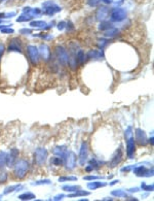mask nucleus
<instances>
[{
	"mask_svg": "<svg viewBox=\"0 0 154 201\" xmlns=\"http://www.w3.org/2000/svg\"><path fill=\"white\" fill-rule=\"evenodd\" d=\"M118 33H119V30L115 27H112L110 29L106 30L104 35L106 37H114V36H116V35H118Z\"/></svg>",
	"mask_w": 154,
	"mask_h": 201,
	"instance_id": "nucleus-25",
	"label": "nucleus"
},
{
	"mask_svg": "<svg viewBox=\"0 0 154 201\" xmlns=\"http://www.w3.org/2000/svg\"><path fill=\"white\" fill-rule=\"evenodd\" d=\"M47 157H48V152H47V149H46L38 148V149H35L34 161L37 165H39V166L43 165L44 163L46 162V160H47Z\"/></svg>",
	"mask_w": 154,
	"mask_h": 201,
	"instance_id": "nucleus-3",
	"label": "nucleus"
},
{
	"mask_svg": "<svg viewBox=\"0 0 154 201\" xmlns=\"http://www.w3.org/2000/svg\"><path fill=\"white\" fill-rule=\"evenodd\" d=\"M20 155V152H19L18 149L13 148L10 149L8 154H6V165L8 167H13L15 166V164L18 161V157Z\"/></svg>",
	"mask_w": 154,
	"mask_h": 201,
	"instance_id": "nucleus-9",
	"label": "nucleus"
},
{
	"mask_svg": "<svg viewBox=\"0 0 154 201\" xmlns=\"http://www.w3.org/2000/svg\"><path fill=\"white\" fill-rule=\"evenodd\" d=\"M112 27H114V26L112 25L111 22H108V21H102L99 25V29L101 30V31H106V30L110 29Z\"/></svg>",
	"mask_w": 154,
	"mask_h": 201,
	"instance_id": "nucleus-27",
	"label": "nucleus"
},
{
	"mask_svg": "<svg viewBox=\"0 0 154 201\" xmlns=\"http://www.w3.org/2000/svg\"><path fill=\"white\" fill-rule=\"evenodd\" d=\"M2 23H4V21L2 19H0V24H2Z\"/></svg>",
	"mask_w": 154,
	"mask_h": 201,
	"instance_id": "nucleus-57",
	"label": "nucleus"
},
{
	"mask_svg": "<svg viewBox=\"0 0 154 201\" xmlns=\"http://www.w3.org/2000/svg\"><path fill=\"white\" fill-rule=\"evenodd\" d=\"M16 15H17V13H16L15 11H13V13H5V17H4V19H9V18H13V17H15Z\"/></svg>",
	"mask_w": 154,
	"mask_h": 201,
	"instance_id": "nucleus-49",
	"label": "nucleus"
},
{
	"mask_svg": "<svg viewBox=\"0 0 154 201\" xmlns=\"http://www.w3.org/2000/svg\"><path fill=\"white\" fill-rule=\"evenodd\" d=\"M0 31H1V33H3V34H13V33H15V30H13V28H10V27H6V28H4V29H1Z\"/></svg>",
	"mask_w": 154,
	"mask_h": 201,
	"instance_id": "nucleus-38",
	"label": "nucleus"
},
{
	"mask_svg": "<svg viewBox=\"0 0 154 201\" xmlns=\"http://www.w3.org/2000/svg\"><path fill=\"white\" fill-rule=\"evenodd\" d=\"M112 22H121L127 18V10L121 7H115L112 9L110 15Z\"/></svg>",
	"mask_w": 154,
	"mask_h": 201,
	"instance_id": "nucleus-8",
	"label": "nucleus"
},
{
	"mask_svg": "<svg viewBox=\"0 0 154 201\" xmlns=\"http://www.w3.org/2000/svg\"><path fill=\"white\" fill-rule=\"evenodd\" d=\"M86 186L90 190H97V189L102 188V187H106L107 183H104V182H90Z\"/></svg>",
	"mask_w": 154,
	"mask_h": 201,
	"instance_id": "nucleus-20",
	"label": "nucleus"
},
{
	"mask_svg": "<svg viewBox=\"0 0 154 201\" xmlns=\"http://www.w3.org/2000/svg\"><path fill=\"white\" fill-rule=\"evenodd\" d=\"M112 196H116V197L118 198H122V197H127V193L124 192L123 190H121V189H118V190H113L111 192Z\"/></svg>",
	"mask_w": 154,
	"mask_h": 201,
	"instance_id": "nucleus-31",
	"label": "nucleus"
},
{
	"mask_svg": "<svg viewBox=\"0 0 154 201\" xmlns=\"http://www.w3.org/2000/svg\"><path fill=\"white\" fill-rule=\"evenodd\" d=\"M62 189L65 191V192H68V193H73L75 191H78L81 189L80 186H70V185H66V186H63Z\"/></svg>",
	"mask_w": 154,
	"mask_h": 201,
	"instance_id": "nucleus-26",
	"label": "nucleus"
},
{
	"mask_svg": "<svg viewBox=\"0 0 154 201\" xmlns=\"http://www.w3.org/2000/svg\"><path fill=\"white\" fill-rule=\"evenodd\" d=\"M117 183H119V181H118V179H114V181H112V183H110L109 185H110V186H113V185H115Z\"/></svg>",
	"mask_w": 154,
	"mask_h": 201,
	"instance_id": "nucleus-51",
	"label": "nucleus"
},
{
	"mask_svg": "<svg viewBox=\"0 0 154 201\" xmlns=\"http://www.w3.org/2000/svg\"><path fill=\"white\" fill-rule=\"evenodd\" d=\"M141 188H142V190L150 191V192H152V191L154 190V186H153V185H146L145 183H142Z\"/></svg>",
	"mask_w": 154,
	"mask_h": 201,
	"instance_id": "nucleus-36",
	"label": "nucleus"
},
{
	"mask_svg": "<svg viewBox=\"0 0 154 201\" xmlns=\"http://www.w3.org/2000/svg\"><path fill=\"white\" fill-rule=\"evenodd\" d=\"M137 164H135V165H130V166H125V167H122L120 169V171L121 172H130V170H133V168H134L135 166H136Z\"/></svg>",
	"mask_w": 154,
	"mask_h": 201,
	"instance_id": "nucleus-41",
	"label": "nucleus"
},
{
	"mask_svg": "<svg viewBox=\"0 0 154 201\" xmlns=\"http://www.w3.org/2000/svg\"><path fill=\"white\" fill-rule=\"evenodd\" d=\"M64 163L65 167L68 170H73L76 167V155L74 152L72 151H67L66 155L64 157Z\"/></svg>",
	"mask_w": 154,
	"mask_h": 201,
	"instance_id": "nucleus-5",
	"label": "nucleus"
},
{
	"mask_svg": "<svg viewBox=\"0 0 154 201\" xmlns=\"http://www.w3.org/2000/svg\"><path fill=\"white\" fill-rule=\"evenodd\" d=\"M4 17H5V13H0V19H2V20H3Z\"/></svg>",
	"mask_w": 154,
	"mask_h": 201,
	"instance_id": "nucleus-53",
	"label": "nucleus"
},
{
	"mask_svg": "<svg viewBox=\"0 0 154 201\" xmlns=\"http://www.w3.org/2000/svg\"><path fill=\"white\" fill-rule=\"evenodd\" d=\"M34 17L31 15H29V13H23L22 15L20 16L19 18H17V22H28V21H31L32 19H33Z\"/></svg>",
	"mask_w": 154,
	"mask_h": 201,
	"instance_id": "nucleus-28",
	"label": "nucleus"
},
{
	"mask_svg": "<svg viewBox=\"0 0 154 201\" xmlns=\"http://www.w3.org/2000/svg\"><path fill=\"white\" fill-rule=\"evenodd\" d=\"M135 153H136V140L133 136H130L127 138V155L130 159H134Z\"/></svg>",
	"mask_w": 154,
	"mask_h": 201,
	"instance_id": "nucleus-11",
	"label": "nucleus"
},
{
	"mask_svg": "<svg viewBox=\"0 0 154 201\" xmlns=\"http://www.w3.org/2000/svg\"><path fill=\"white\" fill-rule=\"evenodd\" d=\"M47 24L45 21H32V22H30V26L32 28H43Z\"/></svg>",
	"mask_w": 154,
	"mask_h": 201,
	"instance_id": "nucleus-29",
	"label": "nucleus"
},
{
	"mask_svg": "<svg viewBox=\"0 0 154 201\" xmlns=\"http://www.w3.org/2000/svg\"><path fill=\"white\" fill-rule=\"evenodd\" d=\"M67 151H68V149H67L66 146H56L53 153L55 154L56 156H58V157H61V158L63 159V160H64V157H65V155H66Z\"/></svg>",
	"mask_w": 154,
	"mask_h": 201,
	"instance_id": "nucleus-19",
	"label": "nucleus"
},
{
	"mask_svg": "<svg viewBox=\"0 0 154 201\" xmlns=\"http://www.w3.org/2000/svg\"><path fill=\"white\" fill-rule=\"evenodd\" d=\"M50 164L55 165V166H62V165L64 164V160L61 157L56 156V157H53L50 159Z\"/></svg>",
	"mask_w": 154,
	"mask_h": 201,
	"instance_id": "nucleus-30",
	"label": "nucleus"
},
{
	"mask_svg": "<svg viewBox=\"0 0 154 201\" xmlns=\"http://www.w3.org/2000/svg\"><path fill=\"white\" fill-rule=\"evenodd\" d=\"M135 134H136V139L135 140L138 142V144H140V146H146L147 142H148L146 132L144 130H142L141 128H137Z\"/></svg>",
	"mask_w": 154,
	"mask_h": 201,
	"instance_id": "nucleus-13",
	"label": "nucleus"
},
{
	"mask_svg": "<svg viewBox=\"0 0 154 201\" xmlns=\"http://www.w3.org/2000/svg\"><path fill=\"white\" fill-rule=\"evenodd\" d=\"M104 176H98V175H86L83 177L85 181H98V179H104Z\"/></svg>",
	"mask_w": 154,
	"mask_h": 201,
	"instance_id": "nucleus-34",
	"label": "nucleus"
},
{
	"mask_svg": "<svg viewBox=\"0 0 154 201\" xmlns=\"http://www.w3.org/2000/svg\"><path fill=\"white\" fill-rule=\"evenodd\" d=\"M5 0H0V3H2V2H4Z\"/></svg>",
	"mask_w": 154,
	"mask_h": 201,
	"instance_id": "nucleus-58",
	"label": "nucleus"
},
{
	"mask_svg": "<svg viewBox=\"0 0 154 201\" xmlns=\"http://www.w3.org/2000/svg\"><path fill=\"white\" fill-rule=\"evenodd\" d=\"M4 52H5V46H4L3 43H0V59L2 58V56H3Z\"/></svg>",
	"mask_w": 154,
	"mask_h": 201,
	"instance_id": "nucleus-44",
	"label": "nucleus"
},
{
	"mask_svg": "<svg viewBox=\"0 0 154 201\" xmlns=\"http://www.w3.org/2000/svg\"><path fill=\"white\" fill-rule=\"evenodd\" d=\"M108 43H109L108 39H99V46H100V48H101V50L106 46V44H108Z\"/></svg>",
	"mask_w": 154,
	"mask_h": 201,
	"instance_id": "nucleus-42",
	"label": "nucleus"
},
{
	"mask_svg": "<svg viewBox=\"0 0 154 201\" xmlns=\"http://www.w3.org/2000/svg\"><path fill=\"white\" fill-rule=\"evenodd\" d=\"M122 156H123L122 149H121V148L119 146V148L115 151V153L113 154V156H112V159L110 161V166L111 167L117 166V165L121 162V160H122Z\"/></svg>",
	"mask_w": 154,
	"mask_h": 201,
	"instance_id": "nucleus-14",
	"label": "nucleus"
},
{
	"mask_svg": "<svg viewBox=\"0 0 154 201\" xmlns=\"http://www.w3.org/2000/svg\"><path fill=\"white\" fill-rule=\"evenodd\" d=\"M36 198L35 194L31 193V192H26L23 193L21 195H19V199L20 200H34Z\"/></svg>",
	"mask_w": 154,
	"mask_h": 201,
	"instance_id": "nucleus-23",
	"label": "nucleus"
},
{
	"mask_svg": "<svg viewBox=\"0 0 154 201\" xmlns=\"http://www.w3.org/2000/svg\"><path fill=\"white\" fill-rule=\"evenodd\" d=\"M87 157H88V146H87V142L83 141L82 143H81L80 151H79V156H78L79 164H80L81 166H84L85 162L87 161Z\"/></svg>",
	"mask_w": 154,
	"mask_h": 201,
	"instance_id": "nucleus-10",
	"label": "nucleus"
},
{
	"mask_svg": "<svg viewBox=\"0 0 154 201\" xmlns=\"http://www.w3.org/2000/svg\"><path fill=\"white\" fill-rule=\"evenodd\" d=\"M43 6V11L42 13L46 16H53L55 13H59V11L62 10V7L58 5L57 3H55L51 0H48V1H45L42 3Z\"/></svg>",
	"mask_w": 154,
	"mask_h": 201,
	"instance_id": "nucleus-2",
	"label": "nucleus"
},
{
	"mask_svg": "<svg viewBox=\"0 0 154 201\" xmlns=\"http://www.w3.org/2000/svg\"><path fill=\"white\" fill-rule=\"evenodd\" d=\"M73 181H77L76 176H61V177H59L60 183H64V182H73Z\"/></svg>",
	"mask_w": 154,
	"mask_h": 201,
	"instance_id": "nucleus-33",
	"label": "nucleus"
},
{
	"mask_svg": "<svg viewBox=\"0 0 154 201\" xmlns=\"http://www.w3.org/2000/svg\"><path fill=\"white\" fill-rule=\"evenodd\" d=\"M66 28H67V31H72L74 29V25L72 24V22H67L66 23Z\"/></svg>",
	"mask_w": 154,
	"mask_h": 201,
	"instance_id": "nucleus-43",
	"label": "nucleus"
},
{
	"mask_svg": "<svg viewBox=\"0 0 154 201\" xmlns=\"http://www.w3.org/2000/svg\"><path fill=\"white\" fill-rule=\"evenodd\" d=\"M57 27H58V29H59V30H63L65 27H66V22H64V21H61L59 24H58Z\"/></svg>",
	"mask_w": 154,
	"mask_h": 201,
	"instance_id": "nucleus-45",
	"label": "nucleus"
},
{
	"mask_svg": "<svg viewBox=\"0 0 154 201\" xmlns=\"http://www.w3.org/2000/svg\"><path fill=\"white\" fill-rule=\"evenodd\" d=\"M23 186L22 185H13V186H9V187H6L5 189H4L3 191V195H8V194L13 193V192H16V191L20 190V189H22Z\"/></svg>",
	"mask_w": 154,
	"mask_h": 201,
	"instance_id": "nucleus-21",
	"label": "nucleus"
},
{
	"mask_svg": "<svg viewBox=\"0 0 154 201\" xmlns=\"http://www.w3.org/2000/svg\"><path fill=\"white\" fill-rule=\"evenodd\" d=\"M87 60V56L84 53V51L79 50L76 54V61L78 65H83L85 63V61Z\"/></svg>",
	"mask_w": 154,
	"mask_h": 201,
	"instance_id": "nucleus-18",
	"label": "nucleus"
},
{
	"mask_svg": "<svg viewBox=\"0 0 154 201\" xmlns=\"http://www.w3.org/2000/svg\"><path fill=\"white\" fill-rule=\"evenodd\" d=\"M39 56L42 57V59L44 61H48L50 58V46L45 43H42L40 46H39Z\"/></svg>",
	"mask_w": 154,
	"mask_h": 201,
	"instance_id": "nucleus-16",
	"label": "nucleus"
},
{
	"mask_svg": "<svg viewBox=\"0 0 154 201\" xmlns=\"http://www.w3.org/2000/svg\"><path fill=\"white\" fill-rule=\"evenodd\" d=\"M66 196L64 195V194H60V195H57V196H55L53 197V200H56V201H58V200H62L63 198H65Z\"/></svg>",
	"mask_w": 154,
	"mask_h": 201,
	"instance_id": "nucleus-48",
	"label": "nucleus"
},
{
	"mask_svg": "<svg viewBox=\"0 0 154 201\" xmlns=\"http://www.w3.org/2000/svg\"><path fill=\"white\" fill-rule=\"evenodd\" d=\"M133 129H132V127H127V129L125 130L124 131V136H125V139L127 138H128V137H130V136H133Z\"/></svg>",
	"mask_w": 154,
	"mask_h": 201,
	"instance_id": "nucleus-40",
	"label": "nucleus"
},
{
	"mask_svg": "<svg viewBox=\"0 0 154 201\" xmlns=\"http://www.w3.org/2000/svg\"><path fill=\"white\" fill-rule=\"evenodd\" d=\"M51 182L50 181V179H40V181H36L34 182V183H32V185L33 186H40V185H50Z\"/></svg>",
	"mask_w": 154,
	"mask_h": 201,
	"instance_id": "nucleus-35",
	"label": "nucleus"
},
{
	"mask_svg": "<svg viewBox=\"0 0 154 201\" xmlns=\"http://www.w3.org/2000/svg\"><path fill=\"white\" fill-rule=\"evenodd\" d=\"M27 53H28V56H29V60L30 62H31V64L33 65V66H36L39 63V57H40V56H39L38 49L35 46L30 44V46H27Z\"/></svg>",
	"mask_w": 154,
	"mask_h": 201,
	"instance_id": "nucleus-7",
	"label": "nucleus"
},
{
	"mask_svg": "<svg viewBox=\"0 0 154 201\" xmlns=\"http://www.w3.org/2000/svg\"><path fill=\"white\" fill-rule=\"evenodd\" d=\"M93 170H94V168L90 166V164H88L87 166L85 167V171H86V172H90V171H93Z\"/></svg>",
	"mask_w": 154,
	"mask_h": 201,
	"instance_id": "nucleus-50",
	"label": "nucleus"
},
{
	"mask_svg": "<svg viewBox=\"0 0 154 201\" xmlns=\"http://www.w3.org/2000/svg\"><path fill=\"white\" fill-rule=\"evenodd\" d=\"M107 200H113V198H111V197H106V198H104V199H103V201H107Z\"/></svg>",
	"mask_w": 154,
	"mask_h": 201,
	"instance_id": "nucleus-56",
	"label": "nucleus"
},
{
	"mask_svg": "<svg viewBox=\"0 0 154 201\" xmlns=\"http://www.w3.org/2000/svg\"><path fill=\"white\" fill-rule=\"evenodd\" d=\"M6 165V153L0 151V169H2Z\"/></svg>",
	"mask_w": 154,
	"mask_h": 201,
	"instance_id": "nucleus-32",
	"label": "nucleus"
},
{
	"mask_svg": "<svg viewBox=\"0 0 154 201\" xmlns=\"http://www.w3.org/2000/svg\"><path fill=\"white\" fill-rule=\"evenodd\" d=\"M56 56L61 65L63 66L68 65V53L65 50V48H63L62 46H56Z\"/></svg>",
	"mask_w": 154,
	"mask_h": 201,
	"instance_id": "nucleus-6",
	"label": "nucleus"
},
{
	"mask_svg": "<svg viewBox=\"0 0 154 201\" xmlns=\"http://www.w3.org/2000/svg\"><path fill=\"white\" fill-rule=\"evenodd\" d=\"M108 15H109V8L107 6H100L97 9V13H96V19L98 21H100V22H102V21H105L108 18Z\"/></svg>",
	"mask_w": 154,
	"mask_h": 201,
	"instance_id": "nucleus-15",
	"label": "nucleus"
},
{
	"mask_svg": "<svg viewBox=\"0 0 154 201\" xmlns=\"http://www.w3.org/2000/svg\"><path fill=\"white\" fill-rule=\"evenodd\" d=\"M7 181V172L3 171L0 173V184L1 183H5Z\"/></svg>",
	"mask_w": 154,
	"mask_h": 201,
	"instance_id": "nucleus-39",
	"label": "nucleus"
},
{
	"mask_svg": "<svg viewBox=\"0 0 154 201\" xmlns=\"http://www.w3.org/2000/svg\"><path fill=\"white\" fill-rule=\"evenodd\" d=\"M102 1H104L105 3H112V2H113V0H102Z\"/></svg>",
	"mask_w": 154,
	"mask_h": 201,
	"instance_id": "nucleus-54",
	"label": "nucleus"
},
{
	"mask_svg": "<svg viewBox=\"0 0 154 201\" xmlns=\"http://www.w3.org/2000/svg\"><path fill=\"white\" fill-rule=\"evenodd\" d=\"M86 56L90 59H102V58H104V53L100 50H90L86 54Z\"/></svg>",
	"mask_w": 154,
	"mask_h": 201,
	"instance_id": "nucleus-17",
	"label": "nucleus"
},
{
	"mask_svg": "<svg viewBox=\"0 0 154 201\" xmlns=\"http://www.w3.org/2000/svg\"><path fill=\"white\" fill-rule=\"evenodd\" d=\"M101 2H102V0H87V4L90 6H92V7L98 6Z\"/></svg>",
	"mask_w": 154,
	"mask_h": 201,
	"instance_id": "nucleus-37",
	"label": "nucleus"
},
{
	"mask_svg": "<svg viewBox=\"0 0 154 201\" xmlns=\"http://www.w3.org/2000/svg\"><path fill=\"white\" fill-rule=\"evenodd\" d=\"M8 52H17V53H23V48H22V41L19 38H13L11 40H9L8 44Z\"/></svg>",
	"mask_w": 154,
	"mask_h": 201,
	"instance_id": "nucleus-12",
	"label": "nucleus"
},
{
	"mask_svg": "<svg viewBox=\"0 0 154 201\" xmlns=\"http://www.w3.org/2000/svg\"><path fill=\"white\" fill-rule=\"evenodd\" d=\"M90 195V192H87V191H84V190H78V191H75V192H73L72 194H69L68 197L69 198H74V197H81V196H88Z\"/></svg>",
	"mask_w": 154,
	"mask_h": 201,
	"instance_id": "nucleus-22",
	"label": "nucleus"
},
{
	"mask_svg": "<svg viewBox=\"0 0 154 201\" xmlns=\"http://www.w3.org/2000/svg\"><path fill=\"white\" fill-rule=\"evenodd\" d=\"M148 141L150 142L151 146H153V143H154V137H153V136H151V137H150V139H149Z\"/></svg>",
	"mask_w": 154,
	"mask_h": 201,
	"instance_id": "nucleus-52",
	"label": "nucleus"
},
{
	"mask_svg": "<svg viewBox=\"0 0 154 201\" xmlns=\"http://www.w3.org/2000/svg\"><path fill=\"white\" fill-rule=\"evenodd\" d=\"M6 27H9V26H8V25H0V30L4 29V28H6Z\"/></svg>",
	"mask_w": 154,
	"mask_h": 201,
	"instance_id": "nucleus-55",
	"label": "nucleus"
},
{
	"mask_svg": "<svg viewBox=\"0 0 154 201\" xmlns=\"http://www.w3.org/2000/svg\"><path fill=\"white\" fill-rule=\"evenodd\" d=\"M133 170H134V173L139 177H151L154 174V170L152 167L150 169V168H147L144 165L140 164H137L136 166L133 168Z\"/></svg>",
	"mask_w": 154,
	"mask_h": 201,
	"instance_id": "nucleus-4",
	"label": "nucleus"
},
{
	"mask_svg": "<svg viewBox=\"0 0 154 201\" xmlns=\"http://www.w3.org/2000/svg\"><path fill=\"white\" fill-rule=\"evenodd\" d=\"M88 164H90V166L94 168V170H98L100 167L102 166V164H104V162H101V161L97 160L96 158H93V159H90V160L88 161Z\"/></svg>",
	"mask_w": 154,
	"mask_h": 201,
	"instance_id": "nucleus-24",
	"label": "nucleus"
},
{
	"mask_svg": "<svg viewBox=\"0 0 154 201\" xmlns=\"http://www.w3.org/2000/svg\"><path fill=\"white\" fill-rule=\"evenodd\" d=\"M29 162L27 160H19L17 161V163L15 164V170H13V173H15V176L19 179H24L27 174L28 170H29Z\"/></svg>",
	"mask_w": 154,
	"mask_h": 201,
	"instance_id": "nucleus-1",
	"label": "nucleus"
},
{
	"mask_svg": "<svg viewBox=\"0 0 154 201\" xmlns=\"http://www.w3.org/2000/svg\"><path fill=\"white\" fill-rule=\"evenodd\" d=\"M139 191H140V188H138V187H135V188L127 189V192H130V193H136V192H139Z\"/></svg>",
	"mask_w": 154,
	"mask_h": 201,
	"instance_id": "nucleus-47",
	"label": "nucleus"
},
{
	"mask_svg": "<svg viewBox=\"0 0 154 201\" xmlns=\"http://www.w3.org/2000/svg\"><path fill=\"white\" fill-rule=\"evenodd\" d=\"M20 33H22V34H30V33H32V30L31 29H27V28H24V29H21L20 30Z\"/></svg>",
	"mask_w": 154,
	"mask_h": 201,
	"instance_id": "nucleus-46",
	"label": "nucleus"
}]
</instances>
